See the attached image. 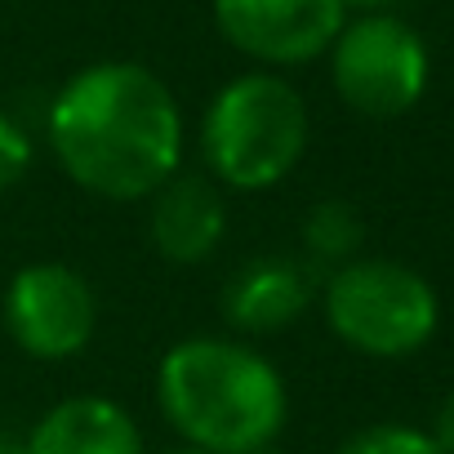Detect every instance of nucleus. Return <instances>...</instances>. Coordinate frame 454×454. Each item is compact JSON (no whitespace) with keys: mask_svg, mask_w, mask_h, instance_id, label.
<instances>
[{"mask_svg":"<svg viewBox=\"0 0 454 454\" xmlns=\"http://www.w3.org/2000/svg\"><path fill=\"white\" fill-rule=\"evenodd\" d=\"M50 147L85 192L143 200L178 174L183 116L156 72L138 63H94L54 94Z\"/></svg>","mask_w":454,"mask_h":454,"instance_id":"1","label":"nucleus"},{"mask_svg":"<svg viewBox=\"0 0 454 454\" xmlns=\"http://www.w3.org/2000/svg\"><path fill=\"white\" fill-rule=\"evenodd\" d=\"M27 169H32V138L14 116L0 112V192L14 187Z\"/></svg>","mask_w":454,"mask_h":454,"instance_id":"13","label":"nucleus"},{"mask_svg":"<svg viewBox=\"0 0 454 454\" xmlns=\"http://www.w3.org/2000/svg\"><path fill=\"white\" fill-rule=\"evenodd\" d=\"M223 41L268 67L321 59L348 23L343 0H214Z\"/></svg>","mask_w":454,"mask_h":454,"instance_id":"7","label":"nucleus"},{"mask_svg":"<svg viewBox=\"0 0 454 454\" xmlns=\"http://www.w3.org/2000/svg\"><path fill=\"white\" fill-rule=\"evenodd\" d=\"M432 441L441 445V454H454V392L441 401V410L432 419Z\"/></svg>","mask_w":454,"mask_h":454,"instance_id":"14","label":"nucleus"},{"mask_svg":"<svg viewBox=\"0 0 454 454\" xmlns=\"http://www.w3.org/2000/svg\"><path fill=\"white\" fill-rule=\"evenodd\" d=\"M27 454H143L134 414L112 396H67L41 414Z\"/></svg>","mask_w":454,"mask_h":454,"instance_id":"9","label":"nucleus"},{"mask_svg":"<svg viewBox=\"0 0 454 454\" xmlns=\"http://www.w3.org/2000/svg\"><path fill=\"white\" fill-rule=\"evenodd\" d=\"M152 246L169 263H205L223 232H227V205L205 174H174L152 192Z\"/></svg>","mask_w":454,"mask_h":454,"instance_id":"8","label":"nucleus"},{"mask_svg":"<svg viewBox=\"0 0 454 454\" xmlns=\"http://www.w3.org/2000/svg\"><path fill=\"white\" fill-rule=\"evenodd\" d=\"M165 423L205 454H259L277 445L290 392L281 370L237 339H183L156 365Z\"/></svg>","mask_w":454,"mask_h":454,"instance_id":"2","label":"nucleus"},{"mask_svg":"<svg viewBox=\"0 0 454 454\" xmlns=\"http://www.w3.org/2000/svg\"><path fill=\"white\" fill-rule=\"evenodd\" d=\"M330 76L339 98L374 121L410 112L427 90V45L392 14L343 23L330 45Z\"/></svg>","mask_w":454,"mask_h":454,"instance_id":"5","label":"nucleus"},{"mask_svg":"<svg viewBox=\"0 0 454 454\" xmlns=\"http://www.w3.org/2000/svg\"><path fill=\"white\" fill-rule=\"evenodd\" d=\"M343 5H356V10H365V14H379L383 5H392V0H343Z\"/></svg>","mask_w":454,"mask_h":454,"instance_id":"15","label":"nucleus"},{"mask_svg":"<svg viewBox=\"0 0 454 454\" xmlns=\"http://www.w3.org/2000/svg\"><path fill=\"white\" fill-rule=\"evenodd\" d=\"M312 294H317L312 268H303L299 259L268 254V259L246 263L232 277V286L223 294V312L246 334H272V330L294 325L308 312Z\"/></svg>","mask_w":454,"mask_h":454,"instance_id":"10","label":"nucleus"},{"mask_svg":"<svg viewBox=\"0 0 454 454\" xmlns=\"http://www.w3.org/2000/svg\"><path fill=\"white\" fill-rule=\"evenodd\" d=\"M334 454H441V445L432 441V432L410 427V423H374L352 432Z\"/></svg>","mask_w":454,"mask_h":454,"instance_id":"12","label":"nucleus"},{"mask_svg":"<svg viewBox=\"0 0 454 454\" xmlns=\"http://www.w3.org/2000/svg\"><path fill=\"white\" fill-rule=\"evenodd\" d=\"M0 454H27V445L14 441V436H0Z\"/></svg>","mask_w":454,"mask_h":454,"instance_id":"16","label":"nucleus"},{"mask_svg":"<svg viewBox=\"0 0 454 454\" xmlns=\"http://www.w3.org/2000/svg\"><path fill=\"white\" fill-rule=\"evenodd\" d=\"M303 241H308L312 259L343 268V263H352V254L361 246V218L348 200H321L303 223Z\"/></svg>","mask_w":454,"mask_h":454,"instance_id":"11","label":"nucleus"},{"mask_svg":"<svg viewBox=\"0 0 454 454\" xmlns=\"http://www.w3.org/2000/svg\"><path fill=\"white\" fill-rule=\"evenodd\" d=\"M259 454H286V450H277V445H268V450H259Z\"/></svg>","mask_w":454,"mask_h":454,"instance_id":"18","label":"nucleus"},{"mask_svg":"<svg viewBox=\"0 0 454 454\" xmlns=\"http://www.w3.org/2000/svg\"><path fill=\"white\" fill-rule=\"evenodd\" d=\"M308 152V103L277 72L232 76L205 107L200 156L237 192L277 187Z\"/></svg>","mask_w":454,"mask_h":454,"instance_id":"3","label":"nucleus"},{"mask_svg":"<svg viewBox=\"0 0 454 454\" xmlns=\"http://www.w3.org/2000/svg\"><path fill=\"white\" fill-rule=\"evenodd\" d=\"M321 303L334 339L374 361L414 356L441 321L436 290L392 259H352L334 268Z\"/></svg>","mask_w":454,"mask_h":454,"instance_id":"4","label":"nucleus"},{"mask_svg":"<svg viewBox=\"0 0 454 454\" xmlns=\"http://www.w3.org/2000/svg\"><path fill=\"white\" fill-rule=\"evenodd\" d=\"M5 330L36 361H72L98 330L94 286L67 263H27L5 286Z\"/></svg>","mask_w":454,"mask_h":454,"instance_id":"6","label":"nucleus"},{"mask_svg":"<svg viewBox=\"0 0 454 454\" xmlns=\"http://www.w3.org/2000/svg\"><path fill=\"white\" fill-rule=\"evenodd\" d=\"M165 454H205V450H196V445H178V450H165Z\"/></svg>","mask_w":454,"mask_h":454,"instance_id":"17","label":"nucleus"}]
</instances>
